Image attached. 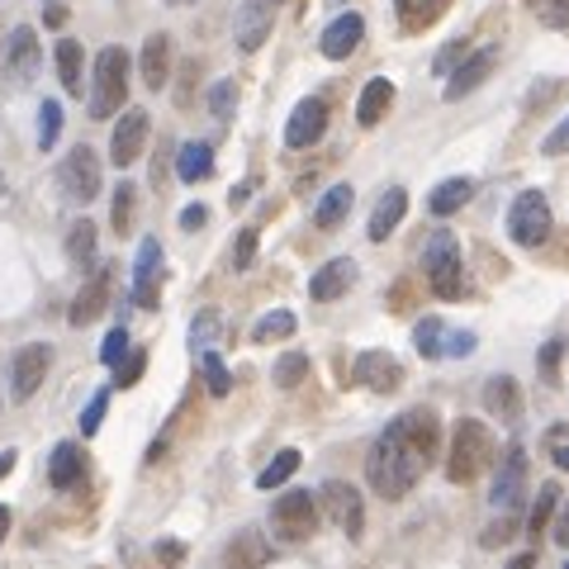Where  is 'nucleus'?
I'll return each mask as SVG.
<instances>
[{
    "label": "nucleus",
    "instance_id": "obj_55",
    "mask_svg": "<svg viewBox=\"0 0 569 569\" xmlns=\"http://www.w3.org/2000/svg\"><path fill=\"white\" fill-rule=\"evenodd\" d=\"M550 537H556L565 550H569V503H565V512H560V522L556 527H550Z\"/></svg>",
    "mask_w": 569,
    "mask_h": 569
},
{
    "label": "nucleus",
    "instance_id": "obj_64",
    "mask_svg": "<svg viewBox=\"0 0 569 569\" xmlns=\"http://www.w3.org/2000/svg\"><path fill=\"white\" fill-rule=\"evenodd\" d=\"M565 569H569V565H565Z\"/></svg>",
    "mask_w": 569,
    "mask_h": 569
},
{
    "label": "nucleus",
    "instance_id": "obj_57",
    "mask_svg": "<svg viewBox=\"0 0 569 569\" xmlns=\"http://www.w3.org/2000/svg\"><path fill=\"white\" fill-rule=\"evenodd\" d=\"M247 194H252V181H242L233 194H228V200H233V204H247Z\"/></svg>",
    "mask_w": 569,
    "mask_h": 569
},
{
    "label": "nucleus",
    "instance_id": "obj_42",
    "mask_svg": "<svg viewBox=\"0 0 569 569\" xmlns=\"http://www.w3.org/2000/svg\"><path fill=\"white\" fill-rule=\"evenodd\" d=\"M556 503H560V485H541L537 508H531L527 527H531V531H546V527H550V512H556Z\"/></svg>",
    "mask_w": 569,
    "mask_h": 569
},
{
    "label": "nucleus",
    "instance_id": "obj_7",
    "mask_svg": "<svg viewBox=\"0 0 569 569\" xmlns=\"http://www.w3.org/2000/svg\"><path fill=\"white\" fill-rule=\"evenodd\" d=\"M58 181H62L67 200L91 204L96 194H100V157H96L91 148H71L67 162H62V171H58Z\"/></svg>",
    "mask_w": 569,
    "mask_h": 569
},
{
    "label": "nucleus",
    "instance_id": "obj_46",
    "mask_svg": "<svg viewBox=\"0 0 569 569\" xmlns=\"http://www.w3.org/2000/svg\"><path fill=\"white\" fill-rule=\"evenodd\" d=\"M104 403H110V395H104V389H100V395H96L91 403H86V413H81V437H96V432H100V422H104Z\"/></svg>",
    "mask_w": 569,
    "mask_h": 569
},
{
    "label": "nucleus",
    "instance_id": "obj_47",
    "mask_svg": "<svg viewBox=\"0 0 569 569\" xmlns=\"http://www.w3.org/2000/svg\"><path fill=\"white\" fill-rule=\"evenodd\" d=\"M257 257V228H242L238 233V247H233V271H247Z\"/></svg>",
    "mask_w": 569,
    "mask_h": 569
},
{
    "label": "nucleus",
    "instance_id": "obj_31",
    "mask_svg": "<svg viewBox=\"0 0 569 569\" xmlns=\"http://www.w3.org/2000/svg\"><path fill=\"white\" fill-rule=\"evenodd\" d=\"M295 328H299V318L290 309H271L266 318H257L252 342H284V337H295Z\"/></svg>",
    "mask_w": 569,
    "mask_h": 569
},
{
    "label": "nucleus",
    "instance_id": "obj_12",
    "mask_svg": "<svg viewBox=\"0 0 569 569\" xmlns=\"http://www.w3.org/2000/svg\"><path fill=\"white\" fill-rule=\"evenodd\" d=\"M522 479H527V456H522V447H508L503 466H498V475H493L489 503L498 512H512V508H518V498H522Z\"/></svg>",
    "mask_w": 569,
    "mask_h": 569
},
{
    "label": "nucleus",
    "instance_id": "obj_63",
    "mask_svg": "<svg viewBox=\"0 0 569 569\" xmlns=\"http://www.w3.org/2000/svg\"><path fill=\"white\" fill-rule=\"evenodd\" d=\"M171 6H186V0H171Z\"/></svg>",
    "mask_w": 569,
    "mask_h": 569
},
{
    "label": "nucleus",
    "instance_id": "obj_4",
    "mask_svg": "<svg viewBox=\"0 0 569 569\" xmlns=\"http://www.w3.org/2000/svg\"><path fill=\"white\" fill-rule=\"evenodd\" d=\"M422 266H427V280H432V295L437 299H460L466 295V266H460V242L451 228H437L422 247Z\"/></svg>",
    "mask_w": 569,
    "mask_h": 569
},
{
    "label": "nucleus",
    "instance_id": "obj_54",
    "mask_svg": "<svg viewBox=\"0 0 569 569\" xmlns=\"http://www.w3.org/2000/svg\"><path fill=\"white\" fill-rule=\"evenodd\" d=\"M508 537H512V522L503 518V522H493V527L485 531V546H498V541H508Z\"/></svg>",
    "mask_w": 569,
    "mask_h": 569
},
{
    "label": "nucleus",
    "instance_id": "obj_49",
    "mask_svg": "<svg viewBox=\"0 0 569 569\" xmlns=\"http://www.w3.org/2000/svg\"><path fill=\"white\" fill-rule=\"evenodd\" d=\"M541 152H546V157H565V152H569V114H565V119L556 123V129H550V133H546V142H541Z\"/></svg>",
    "mask_w": 569,
    "mask_h": 569
},
{
    "label": "nucleus",
    "instance_id": "obj_34",
    "mask_svg": "<svg viewBox=\"0 0 569 569\" xmlns=\"http://www.w3.org/2000/svg\"><path fill=\"white\" fill-rule=\"evenodd\" d=\"M67 257L77 261V266H91V261H96V223H91V219L71 223V233H67Z\"/></svg>",
    "mask_w": 569,
    "mask_h": 569
},
{
    "label": "nucleus",
    "instance_id": "obj_32",
    "mask_svg": "<svg viewBox=\"0 0 569 569\" xmlns=\"http://www.w3.org/2000/svg\"><path fill=\"white\" fill-rule=\"evenodd\" d=\"M399 6V24L408 29V33H418V29H427L441 14V6H447V0H395Z\"/></svg>",
    "mask_w": 569,
    "mask_h": 569
},
{
    "label": "nucleus",
    "instance_id": "obj_18",
    "mask_svg": "<svg viewBox=\"0 0 569 569\" xmlns=\"http://www.w3.org/2000/svg\"><path fill=\"white\" fill-rule=\"evenodd\" d=\"M493 62H498V48H479V52H470V58L451 71V81H447V100H466V96L475 91V86L493 71Z\"/></svg>",
    "mask_w": 569,
    "mask_h": 569
},
{
    "label": "nucleus",
    "instance_id": "obj_11",
    "mask_svg": "<svg viewBox=\"0 0 569 569\" xmlns=\"http://www.w3.org/2000/svg\"><path fill=\"white\" fill-rule=\"evenodd\" d=\"M142 142H148V114L142 110H123L114 133H110V157L114 167H133L142 157Z\"/></svg>",
    "mask_w": 569,
    "mask_h": 569
},
{
    "label": "nucleus",
    "instance_id": "obj_28",
    "mask_svg": "<svg viewBox=\"0 0 569 569\" xmlns=\"http://www.w3.org/2000/svg\"><path fill=\"white\" fill-rule=\"evenodd\" d=\"M266 541H261V531H242V537L228 546V569H261L266 565Z\"/></svg>",
    "mask_w": 569,
    "mask_h": 569
},
{
    "label": "nucleus",
    "instance_id": "obj_58",
    "mask_svg": "<svg viewBox=\"0 0 569 569\" xmlns=\"http://www.w3.org/2000/svg\"><path fill=\"white\" fill-rule=\"evenodd\" d=\"M14 456H20V451H6V456H0V479H6V475L14 470Z\"/></svg>",
    "mask_w": 569,
    "mask_h": 569
},
{
    "label": "nucleus",
    "instance_id": "obj_2",
    "mask_svg": "<svg viewBox=\"0 0 569 569\" xmlns=\"http://www.w3.org/2000/svg\"><path fill=\"white\" fill-rule=\"evenodd\" d=\"M493 460V437L485 422L475 418H460L456 432H451V456H447V479L451 485H475L485 466Z\"/></svg>",
    "mask_w": 569,
    "mask_h": 569
},
{
    "label": "nucleus",
    "instance_id": "obj_53",
    "mask_svg": "<svg viewBox=\"0 0 569 569\" xmlns=\"http://www.w3.org/2000/svg\"><path fill=\"white\" fill-rule=\"evenodd\" d=\"M43 24L48 29H62L67 24V6H62V0H43Z\"/></svg>",
    "mask_w": 569,
    "mask_h": 569
},
{
    "label": "nucleus",
    "instance_id": "obj_25",
    "mask_svg": "<svg viewBox=\"0 0 569 569\" xmlns=\"http://www.w3.org/2000/svg\"><path fill=\"white\" fill-rule=\"evenodd\" d=\"M485 408L493 418H503V422H512L522 413V395H518V380H508V376H493L489 385H485Z\"/></svg>",
    "mask_w": 569,
    "mask_h": 569
},
{
    "label": "nucleus",
    "instance_id": "obj_35",
    "mask_svg": "<svg viewBox=\"0 0 569 569\" xmlns=\"http://www.w3.org/2000/svg\"><path fill=\"white\" fill-rule=\"evenodd\" d=\"M223 337V318L213 313V309H204L200 318L190 323V351H213V342Z\"/></svg>",
    "mask_w": 569,
    "mask_h": 569
},
{
    "label": "nucleus",
    "instance_id": "obj_19",
    "mask_svg": "<svg viewBox=\"0 0 569 569\" xmlns=\"http://www.w3.org/2000/svg\"><path fill=\"white\" fill-rule=\"evenodd\" d=\"M351 284H356V261L351 257H337V261H328L323 271L309 280V295L318 299V305H332V299H342Z\"/></svg>",
    "mask_w": 569,
    "mask_h": 569
},
{
    "label": "nucleus",
    "instance_id": "obj_44",
    "mask_svg": "<svg viewBox=\"0 0 569 569\" xmlns=\"http://www.w3.org/2000/svg\"><path fill=\"white\" fill-rule=\"evenodd\" d=\"M100 361L110 366V370H119L123 361H129V332H123V323L104 337V347H100Z\"/></svg>",
    "mask_w": 569,
    "mask_h": 569
},
{
    "label": "nucleus",
    "instance_id": "obj_30",
    "mask_svg": "<svg viewBox=\"0 0 569 569\" xmlns=\"http://www.w3.org/2000/svg\"><path fill=\"white\" fill-rule=\"evenodd\" d=\"M413 347H418L422 361L447 356V323H441V318H422V323L413 328Z\"/></svg>",
    "mask_w": 569,
    "mask_h": 569
},
{
    "label": "nucleus",
    "instance_id": "obj_50",
    "mask_svg": "<svg viewBox=\"0 0 569 569\" xmlns=\"http://www.w3.org/2000/svg\"><path fill=\"white\" fill-rule=\"evenodd\" d=\"M460 62H466V43L456 39V43H447V48L437 52V62H432V67H437V77H447V71H451V67H460Z\"/></svg>",
    "mask_w": 569,
    "mask_h": 569
},
{
    "label": "nucleus",
    "instance_id": "obj_6",
    "mask_svg": "<svg viewBox=\"0 0 569 569\" xmlns=\"http://www.w3.org/2000/svg\"><path fill=\"white\" fill-rule=\"evenodd\" d=\"M271 522H276V531H280L284 541H309L313 527H318V503H313V493H305V489L280 493L276 508H271Z\"/></svg>",
    "mask_w": 569,
    "mask_h": 569
},
{
    "label": "nucleus",
    "instance_id": "obj_5",
    "mask_svg": "<svg viewBox=\"0 0 569 569\" xmlns=\"http://www.w3.org/2000/svg\"><path fill=\"white\" fill-rule=\"evenodd\" d=\"M508 238L518 247H541L550 238V204L541 190H522L508 209Z\"/></svg>",
    "mask_w": 569,
    "mask_h": 569
},
{
    "label": "nucleus",
    "instance_id": "obj_59",
    "mask_svg": "<svg viewBox=\"0 0 569 569\" xmlns=\"http://www.w3.org/2000/svg\"><path fill=\"white\" fill-rule=\"evenodd\" d=\"M6 537H10V508L0 503V541H6Z\"/></svg>",
    "mask_w": 569,
    "mask_h": 569
},
{
    "label": "nucleus",
    "instance_id": "obj_14",
    "mask_svg": "<svg viewBox=\"0 0 569 569\" xmlns=\"http://www.w3.org/2000/svg\"><path fill=\"white\" fill-rule=\"evenodd\" d=\"M157 276H162V242L142 238L138 261H133V305L138 309H157Z\"/></svg>",
    "mask_w": 569,
    "mask_h": 569
},
{
    "label": "nucleus",
    "instance_id": "obj_56",
    "mask_svg": "<svg viewBox=\"0 0 569 569\" xmlns=\"http://www.w3.org/2000/svg\"><path fill=\"white\" fill-rule=\"evenodd\" d=\"M157 556H162V565H181V556H186V550L176 546V541H167V546H157Z\"/></svg>",
    "mask_w": 569,
    "mask_h": 569
},
{
    "label": "nucleus",
    "instance_id": "obj_8",
    "mask_svg": "<svg viewBox=\"0 0 569 569\" xmlns=\"http://www.w3.org/2000/svg\"><path fill=\"white\" fill-rule=\"evenodd\" d=\"M48 366H52V351H48L43 342H29V347L14 351V356H10V399L24 403V399L39 395Z\"/></svg>",
    "mask_w": 569,
    "mask_h": 569
},
{
    "label": "nucleus",
    "instance_id": "obj_38",
    "mask_svg": "<svg viewBox=\"0 0 569 569\" xmlns=\"http://www.w3.org/2000/svg\"><path fill=\"white\" fill-rule=\"evenodd\" d=\"M299 470V451L290 447V451H280L276 460H271V466H266L261 475H257V489H280L284 485V479H290Z\"/></svg>",
    "mask_w": 569,
    "mask_h": 569
},
{
    "label": "nucleus",
    "instance_id": "obj_52",
    "mask_svg": "<svg viewBox=\"0 0 569 569\" xmlns=\"http://www.w3.org/2000/svg\"><path fill=\"white\" fill-rule=\"evenodd\" d=\"M204 223H209V209H204V204L181 209V228H186V233H194V228H204Z\"/></svg>",
    "mask_w": 569,
    "mask_h": 569
},
{
    "label": "nucleus",
    "instance_id": "obj_48",
    "mask_svg": "<svg viewBox=\"0 0 569 569\" xmlns=\"http://www.w3.org/2000/svg\"><path fill=\"white\" fill-rule=\"evenodd\" d=\"M142 370H148V356H142V351H129V361L119 366V380H114V385H119V389H133V385L142 380Z\"/></svg>",
    "mask_w": 569,
    "mask_h": 569
},
{
    "label": "nucleus",
    "instance_id": "obj_9",
    "mask_svg": "<svg viewBox=\"0 0 569 569\" xmlns=\"http://www.w3.org/2000/svg\"><path fill=\"white\" fill-rule=\"evenodd\" d=\"M323 508H328V518L342 527L351 541L366 531V503H361V493H356L351 485H342V479H328V485H323Z\"/></svg>",
    "mask_w": 569,
    "mask_h": 569
},
{
    "label": "nucleus",
    "instance_id": "obj_10",
    "mask_svg": "<svg viewBox=\"0 0 569 569\" xmlns=\"http://www.w3.org/2000/svg\"><path fill=\"white\" fill-rule=\"evenodd\" d=\"M351 380L376 389V395H395L399 380H403V366L389 351H361L356 356V366H351Z\"/></svg>",
    "mask_w": 569,
    "mask_h": 569
},
{
    "label": "nucleus",
    "instance_id": "obj_43",
    "mask_svg": "<svg viewBox=\"0 0 569 569\" xmlns=\"http://www.w3.org/2000/svg\"><path fill=\"white\" fill-rule=\"evenodd\" d=\"M133 200H138V190H133L129 181H123V186H119V194H114V204H110V219H114L119 233H129V228H133Z\"/></svg>",
    "mask_w": 569,
    "mask_h": 569
},
{
    "label": "nucleus",
    "instance_id": "obj_15",
    "mask_svg": "<svg viewBox=\"0 0 569 569\" xmlns=\"http://www.w3.org/2000/svg\"><path fill=\"white\" fill-rule=\"evenodd\" d=\"M110 284H114V280H110V266H100V271L81 284L77 299H71V313H67V318H71V328L96 323V318L110 309Z\"/></svg>",
    "mask_w": 569,
    "mask_h": 569
},
{
    "label": "nucleus",
    "instance_id": "obj_36",
    "mask_svg": "<svg viewBox=\"0 0 569 569\" xmlns=\"http://www.w3.org/2000/svg\"><path fill=\"white\" fill-rule=\"evenodd\" d=\"M200 376H204L213 399H223L228 389H233V376H228V366L219 361V351H200Z\"/></svg>",
    "mask_w": 569,
    "mask_h": 569
},
{
    "label": "nucleus",
    "instance_id": "obj_39",
    "mask_svg": "<svg viewBox=\"0 0 569 569\" xmlns=\"http://www.w3.org/2000/svg\"><path fill=\"white\" fill-rule=\"evenodd\" d=\"M546 29H569V0H522Z\"/></svg>",
    "mask_w": 569,
    "mask_h": 569
},
{
    "label": "nucleus",
    "instance_id": "obj_61",
    "mask_svg": "<svg viewBox=\"0 0 569 569\" xmlns=\"http://www.w3.org/2000/svg\"><path fill=\"white\" fill-rule=\"evenodd\" d=\"M556 466H560V470H569V447H556Z\"/></svg>",
    "mask_w": 569,
    "mask_h": 569
},
{
    "label": "nucleus",
    "instance_id": "obj_45",
    "mask_svg": "<svg viewBox=\"0 0 569 569\" xmlns=\"http://www.w3.org/2000/svg\"><path fill=\"white\" fill-rule=\"evenodd\" d=\"M209 110H213V119H233V110H238V86L233 81H219L209 91Z\"/></svg>",
    "mask_w": 569,
    "mask_h": 569
},
{
    "label": "nucleus",
    "instance_id": "obj_62",
    "mask_svg": "<svg viewBox=\"0 0 569 569\" xmlns=\"http://www.w3.org/2000/svg\"><path fill=\"white\" fill-rule=\"evenodd\" d=\"M261 6H280V0H261Z\"/></svg>",
    "mask_w": 569,
    "mask_h": 569
},
{
    "label": "nucleus",
    "instance_id": "obj_37",
    "mask_svg": "<svg viewBox=\"0 0 569 569\" xmlns=\"http://www.w3.org/2000/svg\"><path fill=\"white\" fill-rule=\"evenodd\" d=\"M309 380V356L305 351H284L280 361H276V385L280 389H295V385H305Z\"/></svg>",
    "mask_w": 569,
    "mask_h": 569
},
{
    "label": "nucleus",
    "instance_id": "obj_3",
    "mask_svg": "<svg viewBox=\"0 0 569 569\" xmlns=\"http://www.w3.org/2000/svg\"><path fill=\"white\" fill-rule=\"evenodd\" d=\"M129 100V52L123 48H100L96 71H91V119H114Z\"/></svg>",
    "mask_w": 569,
    "mask_h": 569
},
{
    "label": "nucleus",
    "instance_id": "obj_13",
    "mask_svg": "<svg viewBox=\"0 0 569 569\" xmlns=\"http://www.w3.org/2000/svg\"><path fill=\"white\" fill-rule=\"evenodd\" d=\"M323 129H328V104L318 96H309V100L295 104L290 123H284V142H290V148H313V142L323 138Z\"/></svg>",
    "mask_w": 569,
    "mask_h": 569
},
{
    "label": "nucleus",
    "instance_id": "obj_17",
    "mask_svg": "<svg viewBox=\"0 0 569 569\" xmlns=\"http://www.w3.org/2000/svg\"><path fill=\"white\" fill-rule=\"evenodd\" d=\"M361 39H366V20L356 10H347V14H337V20L323 29V58H332V62H342V58H351L356 48H361Z\"/></svg>",
    "mask_w": 569,
    "mask_h": 569
},
{
    "label": "nucleus",
    "instance_id": "obj_29",
    "mask_svg": "<svg viewBox=\"0 0 569 569\" xmlns=\"http://www.w3.org/2000/svg\"><path fill=\"white\" fill-rule=\"evenodd\" d=\"M351 200H356L351 186H332V190L323 194V200H318L313 223H318V228H337V223H342L347 213H351Z\"/></svg>",
    "mask_w": 569,
    "mask_h": 569
},
{
    "label": "nucleus",
    "instance_id": "obj_51",
    "mask_svg": "<svg viewBox=\"0 0 569 569\" xmlns=\"http://www.w3.org/2000/svg\"><path fill=\"white\" fill-rule=\"evenodd\" d=\"M475 351V332H447V356H470Z\"/></svg>",
    "mask_w": 569,
    "mask_h": 569
},
{
    "label": "nucleus",
    "instance_id": "obj_60",
    "mask_svg": "<svg viewBox=\"0 0 569 569\" xmlns=\"http://www.w3.org/2000/svg\"><path fill=\"white\" fill-rule=\"evenodd\" d=\"M531 565H537V556H531V550H527V556H518V560H512L508 569H531Z\"/></svg>",
    "mask_w": 569,
    "mask_h": 569
},
{
    "label": "nucleus",
    "instance_id": "obj_24",
    "mask_svg": "<svg viewBox=\"0 0 569 569\" xmlns=\"http://www.w3.org/2000/svg\"><path fill=\"white\" fill-rule=\"evenodd\" d=\"M389 104H395V81L376 77V81H366L361 100H356V119H361L366 129H376V123L389 114Z\"/></svg>",
    "mask_w": 569,
    "mask_h": 569
},
{
    "label": "nucleus",
    "instance_id": "obj_16",
    "mask_svg": "<svg viewBox=\"0 0 569 569\" xmlns=\"http://www.w3.org/2000/svg\"><path fill=\"white\" fill-rule=\"evenodd\" d=\"M271 24H276V6H261V0H242L238 20H233V39L242 52H257L266 39H271Z\"/></svg>",
    "mask_w": 569,
    "mask_h": 569
},
{
    "label": "nucleus",
    "instance_id": "obj_26",
    "mask_svg": "<svg viewBox=\"0 0 569 569\" xmlns=\"http://www.w3.org/2000/svg\"><path fill=\"white\" fill-rule=\"evenodd\" d=\"M176 176H181L186 186L209 181V176H213V148H209V142H186V148L176 152Z\"/></svg>",
    "mask_w": 569,
    "mask_h": 569
},
{
    "label": "nucleus",
    "instance_id": "obj_1",
    "mask_svg": "<svg viewBox=\"0 0 569 569\" xmlns=\"http://www.w3.org/2000/svg\"><path fill=\"white\" fill-rule=\"evenodd\" d=\"M437 441H441V427H437L432 408H413V413L395 418L376 437V447H370V456H366L370 489H376L380 498H389V503L403 498L422 479V470L432 466Z\"/></svg>",
    "mask_w": 569,
    "mask_h": 569
},
{
    "label": "nucleus",
    "instance_id": "obj_41",
    "mask_svg": "<svg viewBox=\"0 0 569 569\" xmlns=\"http://www.w3.org/2000/svg\"><path fill=\"white\" fill-rule=\"evenodd\" d=\"M58 133H62V104L43 100V110H39V148L48 152L52 142H58Z\"/></svg>",
    "mask_w": 569,
    "mask_h": 569
},
{
    "label": "nucleus",
    "instance_id": "obj_21",
    "mask_svg": "<svg viewBox=\"0 0 569 569\" xmlns=\"http://www.w3.org/2000/svg\"><path fill=\"white\" fill-rule=\"evenodd\" d=\"M6 71L14 81H29L33 71H39V39H33V29L20 24L10 29V43H6Z\"/></svg>",
    "mask_w": 569,
    "mask_h": 569
},
{
    "label": "nucleus",
    "instance_id": "obj_40",
    "mask_svg": "<svg viewBox=\"0 0 569 569\" xmlns=\"http://www.w3.org/2000/svg\"><path fill=\"white\" fill-rule=\"evenodd\" d=\"M560 366H565V337H550V342L541 347V356H537L541 380H546V385H556V380H560Z\"/></svg>",
    "mask_w": 569,
    "mask_h": 569
},
{
    "label": "nucleus",
    "instance_id": "obj_33",
    "mask_svg": "<svg viewBox=\"0 0 569 569\" xmlns=\"http://www.w3.org/2000/svg\"><path fill=\"white\" fill-rule=\"evenodd\" d=\"M58 77L67 86V96H81V43L77 39L58 43Z\"/></svg>",
    "mask_w": 569,
    "mask_h": 569
},
{
    "label": "nucleus",
    "instance_id": "obj_22",
    "mask_svg": "<svg viewBox=\"0 0 569 569\" xmlns=\"http://www.w3.org/2000/svg\"><path fill=\"white\" fill-rule=\"evenodd\" d=\"M81 475H86V451L77 447V441H58L52 456H48V485L71 489V485H81Z\"/></svg>",
    "mask_w": 569,
    "mask_h": 569
},
{
    "label": "nucleus",
    "instance_id": "obj_27",
    "mask_svg": "<svg viewBox=\"0 0 569 569\" xmlns=\"http://www.w3.org/2000/svg\"><path fill=\"white\" fill-rule=\"evenodd\" d=\"M475 194V181H466V176H451V181H441L432 194H427V209L437 213V219H447V213H456L460 204H466Z\"/></svg>",
    "mask_w": 569,
    "mask_h": 569
},
{
    "label": "nucleus",
    "instance_id": "obj_23",
    "mask_svg": "<svg viewBox=\"0 0 569 569\" xmlns=\"http://www.w3.org/2000/svg\"><path fill=\"white\" fill-rule=\"evenodd\" d=\"M142 81L152 86V91H162L167 77H171V39L167 33H152L148 43H142Z\"/></svg>",
    "mask_w": 569,
    "mask_h": 569
},
{
    "label": "nucleus",
    "instance_id": "obj_20",
    "mask_svg": "<svg viewBox=\"0 0 569 569\" xmlns=\"http://www.w3.org/2000/svg\"><path fill=\"white\" fill-rule=\"evenodd\" d=\"M403 213H408V190H399V186H389L385 194H380V204L370 209V223H366V233H370V242H385L395 228L403 223Z\"/></svg>",
    "mask_w": 569,
    "mask_h": 569
}]
</instances>
